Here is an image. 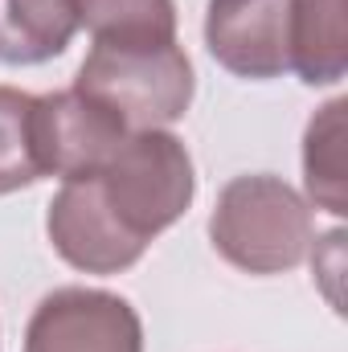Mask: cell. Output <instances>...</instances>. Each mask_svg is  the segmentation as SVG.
Here are the masks:
<instances>
[{"label": "cell", "instance_id": "obj_4", "mask_svg": "<svg viewBox=\"0 0 348 352\" xmlns=\"http://www.w3.org/2000/svg\"><path fill=\"white\" fill-rule=\"evenodd\" d=\"M25 352H144V324L115 291L58 287L33 307Z\"/></svg>", "mask_w": 348, "mask_h": 352}, {"label": "cell", "instance_id": "obj_1", "mask_svg": "<svg viewBox=\"0 0 348 352\" xmlns=\"http://www.w3.org/2000/svg\"><path fill=\"white\" fill-rule=\"evenodd\" d=\"M209 242L246 274H283L307 258L316 242L312 205L270 173L234 176L213 205Z\"/></svg>", "mask_w": 348, "mask_h": 352}, {"label": "cell", "instance_id": "obj_3", "mask_svg": "<svg viewBox=\"0 0 348 352\" xmlns=\"http://www.w3.org/2000/svg\"><path fill=\"white\" fill-rule=\"evenodd\" d=\"M74 90L102 102L127 131H152L184 119L193 102V62L188 54L168 45H90L78 66Z\"/></svg>", "mask_w": 348, "mask_h": 352}, {"label": "cell", "instance_id": "obj_12", "mask_svg": "<svg viewBox=\"0 0 348 352\" xmlns=\"http://www.w3.org/2000/svg\"><path fill=\"white\" fill-rule=\"evenodd\" d=\"M33 102L37 94L0 87V197L41 180V160L33 144Z\"/></svg>", "mask_w": 348, "mask_h": 352}, {"label": "cell", "instance_id": "obj_2", "mask_svg": "<svg viewBox=\"0 0 348 352\" xmlns=\"http://www.w3.org/2000/svg\"><path fill=\"white\" fill-rule=\"evenodd\" d=\"M94 180L115 221L144 246L188 213L197 192L193 156L164 127L127 131Z\"/></svg>", "mask_w": 348, "mask_h": 352}, {"label": "cell", "instance_id": "obj_5", "mask_svg": "<svg viewBox=\"0 0 348 352\" xmlns=\"http://www.w3.org/2000/svg\"><path fill=\"white\" fill-rule=\"evenodd\" d=\"M127 127L83 90L37 94L33 102V144L41 176H90L107 164V156L123 144Z\"/></svg>", "mask_w": 348, "mask_h": 352}, {"label": "cell", "instance_id": "obj_6", "mask_svg": "<svg viewBox=\"0 0 348 352\" xmlns=\"http://www.w3.org/2000/svg\"><path fill=\"white\" fill-rule=\"evenodd\" d=\"M45 234L54 242V250L87 274H119L127 266H135L144 258V242L131 238L115 213L107 209L98 180L90 176H70L62 180V188L50 201L45 213Z\"/></svg>", "mask_w": 348, "mask_h": 352}, {"label": "cell", "instance_id": "obj_7", "mask_svg": "<svg viewBox=\"0 0 348 352\" xmlns=\"http://www.w3.org/2000/svg\"><path fill=\"white\" fill-rule=\"evenodd\" d=\"M295 0H209L205 45L213 62L238 78L266 82L291 70L287 33Z\"/></svg>", "mask_w": 348, "mask_h": 352}, {"label": "cell", "instance_id": "obj_9", "mask_svg": "<svg viewBox=\"0 0 348 352\" xmlns=\"http://www.w3.org/2000/svg\"><path fill=\"white\" fill-rule=\"evenodd\" d=\"M78 33L74 0H0V62L41 66L66 54Z\"/></svg>", "mask_w": 348, "mask_h": 352}, {"label": "cell", "instance_id": "obj_11", "mask_svg": "<svg viewBox=\"0 0 348 352\" xmlns=\"http://www.w3.org/2000/svg\"><path fill=\"white\" fill-rule=\"evenodd\" d=\"M78 25L98 45H168L176 41V0H74Z\"/></svg>", "mask_w": 348, "mask_h": 352}, {"label": "cell", "instance_id": "obj_8", "mask_svg": "<svg viewBox=\"0 0 348 352\" xmlns=\"http://www.w3.org/2000/svg\"><path fill=\"white\" fill-rule=\"evenodd\" d=\"M287 62L307 87H332L348 70V0H295Z\"/></svg>", "mask_w": 348, "mask_h": 352}, {"label": "cell", "instance_id": "obj_10", "mask_svg": "<svg viewBox=\"0 0 348 352\" xmlns=\"http://www.w3.org/2000/svg\"><path fill=\"white\" fill-rule=\"evenodd\" d=\"M345 111L348 98L324 102L303 131V184L316 209L332 217L348 213V160H345Z\"/></svg>", "mask_w": 348, "mask_h": 352}]
</instances>
